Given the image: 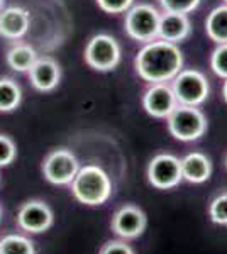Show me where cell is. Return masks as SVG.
Wrapping results in <instances>:
<instances>
[{
    "label": "cell",
    "mask_w": 227,
    "mask_h": 254,
    "mask_svg": "<svg viewBox=\"0 0 227 254\" xmlns=\"http://www.w3.org/2000/svg\"><path fill=\"white\" fill-rule=\"evenodd\" d=\"M134 66L148 83H168L183 69V53L178 44L154 39L139 49Z\"/></svg>",
    "instance_id": "cell-1"
},
{
    "label": "cell",
    "mask_w": 227,
    "mask_h": 254,
    "mask_svg": "<svg viewBox=\"0 0 227 254\" xmlns=\"http://www.w3.org/2000/svg\"><path fill=\"white\" fill-rule=\"evenodd\" d=\"M70 185L73 196L88 207L104 205L112 195V182L109 175L97 165L80 166Z\"/></svg>",
    "instance_id": "cell-2"
},
{
    "label": "cell",
    "mask_w": 227,
    "mask_h": 254,
    "mask_svg": "<svg viewBox=\"0 0 227 254\" xmlns=\"http://www.w3.org/2000/svg\"><path fill=\"white\" fill-rule=\"evenodd\" d=\"M168 130L175 139L183 142H192L200 139L207 130V117L199 107L192 105H176L166 117Z\"/></svg>",
    "instance_id": "cell-3"
},
{
    "label": "cell",
    "mask_w": 227,
    "mask_h": 254,
    "mask_svg": "<svg viewBox=\"0 0 227 254\" xmlns=\"http://www.w3.org/2000/svg\"><path fill=\"white\" fill-rule=\"evenodd\" d=\"M159 17L161 14L158 9L150 5V3L133 5L126 12V22H124L127 36L144 44L158 39Z\"/></svg>",
    "instance_id": "cell-4"
},
{
    "label": "cell",
    "mask_w": 227,
    "mask_h": 254,
    "mask_svg": "<svg viewBox=\"0 0 227 254\" xmlns=\"http://www.w3.org/2000/svg\"><path fill=\"white\" fill-rule=\"evenodd\" d=\"M171 88L180 105L199 107L209 98L210 85L207 76L199 69H181L171 80Z\"/></svg>",
    "instance_id": "cell-5"
},
{
    "label": "cell",
    "mask_w": 227,
    "mask_h": 254,
    "mask_svg": "<svg viewBox=\"0 0 227 254\" xmlns=\"http://www.w3.org/2000/svg\"><path fill=\"white\" fill-rule=\"evenodd\" d=\"M121 44L109 34H95L85 48V61L97 71H110L121 61Z\"/></svg>",
    "instance_id": "cell-6"
},
{
    "label": "cell",
    "mask_w": 227,
    "mask_h": 254,
    "mask_svg": "<svg viewBox=\"0 0 227 254\" xmlns=\"http://www.w3.org/2000/svg\"><path fill=\"white\" fill-rule=\"evenodd\" d=\"M80 170V163L75 154L68 149H55L48 154L43 163V175L51 185H70Z\"/></svg>",
    "instance_id": "cell-7"
},
{
    "label": "cell",
    "mask_w": 227,
    "mask_h": 254,
    "mask_svg": "<svg viewBox=\"0 0 227 254\" xmlns=\"http://www.w3.org/2000/svg\"><path fill=\"white\" fill-rule=\"evenodd\" d=\"M148 180L158 190H170L178 187L183 180L180 159L170 153H161L154 156L148 165Z\"/></svg>",
    "instance_id": "cell-8"
},
{
    "label": "cell",
    "mask_w": 227,
    "mask_h": 254,
    "mask_svg": "<svg viewBox=\"0 0 227 254\" xmlns=\"http://www.w3.org/2000/svg\"><path fill=\"white\" fill-rule=\"evenodd\" d=\"M53 220H55L53 210L48 203L41 200H29L17 212V225L29 234L46 232L53 225Z\"/></svg>",
    "instance_id": "cell-9"
},
{
    "label": "cell",
    "mask_w": 227,
    "mask_h": 254,
    "mask_svg": "<svg viewBox=\"0 0 227 254\" xmlns=\"http://www.w3.org/2000/svg\"><path fill=\"white\" fill-rule=\"evenodd\" d=\"M178 102L170 83H152L143 97V107L154 119H166Z\"/></svg>",
    "instance_id": "cell-10"
},
{
    "label": "cell",
    "mask_w": 227,
    "mask_h": 254,
    "mask_svg": "<svg viewBox=\"0 0 227 254\" xmlns=\"http://www.w3.org/2000/svg\"><path fill=\"white\" fill-rule=\"evenodd\" d=\"M148 224L146 214L136 205H124L112 217V231L122 239H136L144 232Z\"/></svg>",
    "instance_id": "cell-11"
},
{
    "label": "cell",
    "mask_w": 227,
    "mask_h": 254,
    "mask_svg": "<svg viewBox=\"0 0 227 254\" xmlns=\"http://www.w3.org/2000/svg\"><path fill=\"white\" fill-rule=\"evenodd\" d=\"M27 73L32 87L39 90V92H51V90H55L61 78L60 64L53 58H38Z\"/></svg>",
    "instance_id": "cell-12"
},
{
    "label": "cell",
    "mask_w": 227,
    "mask_h": 254,
    "mask_svg": "<svg viewBox=\"0 0 227 254\" xmlns=\"http://www.w3.org/2000/svg\"><path fill=\"white\" fill-rule=\"evenodd\" d=\"M190 32H192V22H190L188 15L173 14V12H164V14H161L158 39L178 44L188 38Z\"/></svg>",
    "instance_id": "cell-13"
},
{
    "label": "cell",
    "mask_w": 227,
    "mask_h": 254,
    "mask_svg": "<svg viewBox=\"0 0 227 254\" xmlns=\"http://www.w3.org/2000/svg\"><path fill=\"white\" fill-rule=\"evenodd\" d=\"M29 29V12L22 7H7L0 10V36L20 39Z\"/></svg>",
    "instance_id": "cell-14"
},
{
    "label": "cell",
    "mask_w": 227,
    "mask_h": 254,
    "mask_svg": "<svg viewBox=\"0 0 227 254\" xmlns=\"http://www.w3.org/2000/svg\"><path fill=\"white\" fill-rule=\"evenodd\" d=\"M180 163L181 176L190 183L199 185V183L207 182L210 175H212V163L204 153H199V151L188 153L183 159H180Z\"/></svg>",
    "instance_id": "cell-15"
},
{
    "label": "cell",
    "mask_w": 227,
    "mask_h": 254,
    "mask_svg": "<svg viewBox=\"0 0 227 254\" xmlns=\"http://www.w3.org/2000/svg\"><path fill=\"white\" fill-rule=\"evenodd\" d=\"M205 32L216 44L227 43V3L216 7L205 19Z\"/></svg>",
    "instance_id": "cell-16"
},
{
    "label": "cell",
    "mask_w": 227,
    "mask_h": 254,
    "mask_svg": "<svg viewBox=\"0 0 227 254\" xmlns=\"http://www.w3.org/2000/svg\"><path fill=\"white\" fill-rule=\"evenodd\" d=\"M38 55L29 44H15L7 51V64L19 73H26L32 68Z\"/></svg>",
    "instance_id": "cell-17"
},
{
    "label": "cell",
    "mask_w": 227,
    "mask_h": 254,
    "mask_svg": "<svg viewBox=\"0 0 227 254\" xmlns=\"http://www.w3.org/2000/svg\"><path fill=\"white\" fill-rule=\"evenodd\" d=\"M22 100L20 87L12 78H0V112H12Z\"/></svg>",
    "instance_id": "cell-18"
},
{
    "label": "cell",
    "mask_w": 227,
    "mask_h": 254,
    "mask_svg": "<svg viewBox=\"0 0 227 254\" xmlns=\"http://www.w3.org/2000/svg\"><path fill=\"white\" fill-rule=\"evenodd\" d=\"M0 254H36L34 243L20 234H9L0 239Z\"/></svg>",
    "instance_id": "cell-19"
},
{
    "label": "cell",
    "mask_w": 227,
    "mask_h": 254,
    "mask_svg": "<svg viewBox=\"0 0 227 254\" xmlns=\"http://www.w3.org/2000/svg\"><path fill=\"white\" fill-rule=\"evenodd\" d=\"M209 217L214 224L227 225V191H221L209 205Z\"/></svg>",
    "instance_id": "cell-20"
},
{
    "label": "cell",
    "mask_w": 227,
    "mask_h": 254,
    "mask_svg": "<svg viewBox=\"0 0 227 254\" xmlns=\"http://www.w3.org/2000/svg\"><path fill=\"white\" fill-rule=\"evenodd\" d=\"M210 68L221 78H227V43L217 44V48L212 51L210 56Z\"/></svg>",
    "instance_id": "cell-21"
},
{
    "label": "cell",
    "mask_w": 227,
    "mask_h": 254,
    "mask_svg": "<svg viewBox=\"0 0 227 254\" xmlns=\"http://www.w3.org/2000/svg\"><path fill=\"white\" fill-rule=\"evenodd\" d=\"M202 0H159L161 7L164 12H173V14H185L188 15L200 5Z\"/></svg>",
    "instance_id": "cell-22"
},
{
    "label": "cell",
    "mask_w": 227,
    "mask_h": 254,
    "mask_svg": "<svg viewBox=\"0 0 227 254\" xmlns=\"http://www.w3.org/2000/svg\"><path fill=\"white\" fill-rule=\"evenodd\" d=\"M15 156H17V149L14 141L9 136L0 134V166H9L10 163H14Z\"/></svg>",
    "instance_id": "cell-23"
},
{
    "label": "cell",
    "mask_w": 227,
    "mask_h": 254,
    "mask_svg": "<svg viewBox=\"0 0 227 254\" xmlns=\"http://www.w3.org/2000/svg\"><path fill=\"white\" fill-rule=\"evenodd\" d=\"M97 3L107 14H124L133 7L134 0H97Z\"/></svg>",
    "instance_id": "cell-24"
},
{
    "label": "cell",
    "mask_w": 227,
    "mask_h": 254,
    "mask_svg": "<svg viewBox=\"0 0 227 254\" xmlns=\"http://www.w3.org/2000/svg\"><path fill=\"white\" fill-rule=\"evenodd\" d=\"M100 254H134L133 248L124 241H109L100 249Z\"/></svg>",
    "instance_id": "cell-25"
},
{
    "label": "cell",
    "mask_w": 227,
    "mask_h": 254,
    "mask_svg": "<svg viewBox=\"0 0 227 254\" xmlns=\"http://www.w3.org/2000/svg\"><path fill=\"white\" fill-rule=\"evenodd\" d=\"M222 95H224V100H226V104H227V78L224 81V87H222Z\"/></svg>",
    "instance_id": "cell-26"
},
{
    "label": "cell",
    "mask_w": 227,
    "mask_h": 254,
    "mask_svg": "<svg viewBox=\"0 0 227 254\" xmlns=\"http://www.w3.org/2000/svg\"><path fill=\"white\" fill-rule=\"evenodd\" d=\"M3 2H5V0H0V10L3 9Z\"/></svg>",
    "instance_id": "cell-27"
},
{
    "label": "cell",
    "mask_w": 227,
    "mask_h": 254,
    "mask_svg": "<svg viewBox=\"0 0 227 254\" xmlns=\"http://www.w3.org/2000/svg\"><path fill=\"white\" fill-rule=\"evenodd\" d=\"M0 219H2V207H0Z\"/></svg>",
    "instance_id": "cell-28"
},
{
    "label": "cell",
    "mask_w": 227,
    "mask_h": 254,
    "mask_svg": "<svg viewBox=\"0 0 227 254\" xmlns=\"http://www.w3.org/2000/svg\"><path fill=\"white\" fill-rule=\"evenodd\" d=\"M226 168H227V156H226Z\"/></svg>",
    "instance_id": "cell-29"
},
{
    "label": "cell",
    "mask_w": 227,
    "mask_h": 254,
    "mask_svg": "<svg viewBox=\"0 0 227 254\" xmlns=\"http://www.w3.org/2000/svg\"><path fill=\"white\" fill-rule=\"evenodd\" d=\"M224 2H226V3H227V0H224Z\"/></svg>",
    "instance_id": "cell-30"
}]
</instances>
